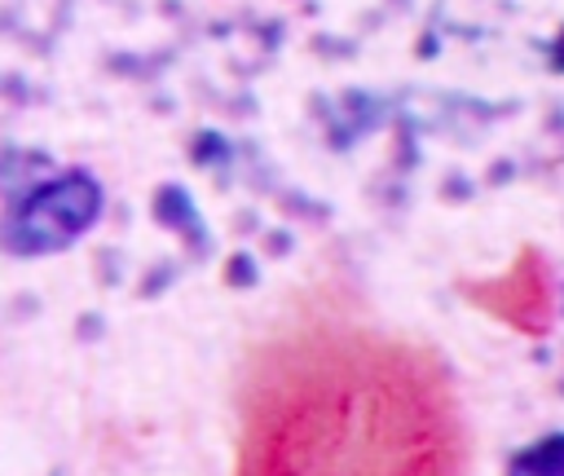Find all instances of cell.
I'll return each instance as SVG.
<instances>
[{
  "label": "cell",
  "instance_id": "7a4b0ae2",
  "mask_svg": "<svg viewBox=\"0 0 564 476\" xmlns=\"http://www.w3.org/2000/svg\"><path fill=\"white\" fill-rule=\"evenodd\" d=\"M101 207H106V190L93 172L84 167L57 172L9 203V212L0 216V251L18 260H44L70 251L101 220Z\"/></svg>",
  "mask_w": 564,
  "mask_h": 476
},
{
  "label": "cell",
  "instance_id": "3957f363",
  "mask_svg": "<svg viewBox=\"0 0 564 476\" xmlns=\"http://www.w3.org/2000/svg\"><path fill=\"white\" fill-rule=\"evenodd\" d=\"M471 300L494 313L502 326L520 331V335H546L551 317H555V295H551V269L546 256L538 247H524L511 269H502L489 282L471 286Z\"/></svg>",
  "mask_w": 564,
  "mask_h": 476
},
{
  "label": "cell",
  "instance_id": "6da1fadb",
  "mask_svg": "<svg viewBox=\"0 0 564 476\" xmlns=\"http://www.w3.org/2000/svg\"><path fill=\"white\" fill-rule=\"evenodd\" d=\"M229 476H463L445 361L344 300L286 304L242 344Z\"/></svg>",
  "mask_w": 564,
  "mask_h": 476
},
{
  "label": "cell",
  "instance_id": "277c9868",
  "mask_svg": "<svg viewBox=\"0 0 564 476\" xmlns=\"http://www.w3.org/2000/svg\"><path fill=\"white\" fill-rule=\"evenodd\" d=\"M507 476H564V432H551L511 454Z\"/></svg>",
  "mask_w": 564,
  "mask_h": 476
}]
</instances>
